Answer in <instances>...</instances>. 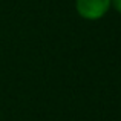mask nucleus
Listing matches in <instances>:
<instances>
[{
  "instance_id": "obj_1",
  "label": "nucleus",
  "mask_w": 121,
  "mask_h": 121,
  "mask_svg": "<svg viewBox=\"0 0 121 121\" xmlns=\"http://www.w3.org/2000/svg\"><path fill=\"white\" fill-rule=\"evenodd\" d=\"M75 9L84 20H100L110 9V0H75Z\"/></svg>"
},
{
  "instance_id": "obj_2",
  "label": "nucleus",
  "mask_w": 121,
  "mask_h": 121,
  "mask_svg": "<svg viewBox=\"0 0 121 121\" xmlns=\"http://www.w3.org/2000/svg\"><path fill=\"white\" fill-rule=\"evenodd\" d=\"M110 6H113V9L121 14V0H110Z\"/></svg>"
}]
</instances>
